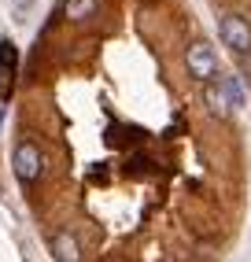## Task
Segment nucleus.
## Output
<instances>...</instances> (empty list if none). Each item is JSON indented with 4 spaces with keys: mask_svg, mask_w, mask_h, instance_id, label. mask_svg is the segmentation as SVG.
I'll use <instances>...</instances> for the list:
<instances>
[{
    "mask_svg": "<svg viewBox=\"0 0 251 262\" xmlns=\"http://www.w3.org/2000/svg\"><path fill=\"white\" fill-rule=\"evenodd\" d=\"M15 4H19V15L26 11V4H30V0H15Z\"/></svg>",
    "mask_w": 251,
    "mask_h": 262,
    "instance_id": "nucleus-9",
    "label": "nucleus"
},
{
    "mask_svg": "<svg viewBox=\"0 0 251 262\" xmlns=\"http://www.w3.org/2000/svg\"><path fill=\"white\" fill-rule=\"evenodd\" d=\"M0 126H4V103H0Z\"/></svg>",
    "mask_w": 251,
    "mask_h": 262,
    "instance_id": "nucleus-10",
    "label": "nucleus"
},
{
    "mask_svg": "<svg viewBox=\"0 0 251 262\" xmlns=\"http://www.w3.org/2000/svg\"><path fill=\"white\" fill-rule=\"evenodd\" d=\"M218 37L229 52H237V56H251V23L237 11H225L218 19Z\"/></svg>",
    "mask_w": 251,
    "mask_h": 262,
    "instance_id": "nucleus-2",
    "label": "nucleus"
},
{
    "mask_svg": "<svg viewBox=\"0 0 251 262\" xmlns=\"http://www.w3.org/2000/svg\"><path fill=\"white\" fill-rule=\"evenodd\" d=\"M222 81H225V93H229V100H233V107H244V85H240V78L229 74V78H222Z\"/></svg>",
    "mask_w": 251,
    "mask_h": 262,
    "instance_id": "nucleus-8",
    "label": "nucleus"
},
{
    "mask_svg": "<svg viewBox=\"0 0 251 262\" xmlns=\"http://www.w3.org/2000/svg\"><path fill=\"white\" fill-rule=\"evenodd\" d=\"M185 67H189V78L203 81V85L218 81V52H214L207 41H192L185 48Z\"/></svg>",
    "mask_w": 251,
    "mask_h": 262,
    "instance_id": "nucleus-1",
    "label": "nucleus"
},
{
    "mask_svg": "<svg viewBox=\"0 0 251 262\" xmlns=\"http://www.w3.org/2000/svg\"><path fill=\"white\" fill-rule=\"evenodd\" d=\"M96 4H100V0H67V19H74V23L93 19Z\"/></svg>",
    "mask_w": 251,
    "mask_h": 262,
    "instance_id": "nucleus-7",
    "label": "nucleus"
},
{
    "mask_svg": "<svg viewBox=\"0 0 251 262\" xmlns=\"http://www.w3.org/2000/svg\"><path fill=\"white\" fill-rule=\"evenodd\" d=\"M15 67H19V52L8 37H0V74L4 78H15Z\"/></svg>",
    "mask_w": 251,
    "mask_h": 262,
    "instance_id": "nucleus-6",
    "label": "nucleus"
},
{
    "mask_svg": "<svg viewBox=\"0 0 251 262\" xmlns=\"http://www.w3.org/2000/svg\"><path fill=\"white\" fill-rule=\"evenodd\" d=\"M11 166H15V178H19L23 185H37L41 173H45V155H41L37 144L19 141L15 151H11Z\"/></svg>",
    "mask_w": 251,
    "mask_h": 262,
    "instance_id": "nucleus-3",
    "label": "nucleus"
},
{
    "mask_svg": "<svg viewBox=\"0 0 251 262\" xmlns=\"http://www.w3.org/2000/svg\"><path fill=\"white\" fill-rule=\"evenodd\" d=\"M203 103H207V111L218 115V118H229L233 111H237V107H233V100H229V93H225V81L222 78L203 85Z\"/></svg>",
    "mask_w": 251,
    "mask_h": 262,
    "instance_id": "nucleus-4",
    "label": "nucleus"
},
{
    "mask_svg": "<svg viewBox=\"0 0 251 262\" xmlns=\"http://www.w3.org/2000/svg\"><path fill=\"white\" fill-rule=\"evenodd\" d=\"M48 251L56 255V262H81V248H78V240H74V233H70V229L52 233Z\"/></svg>",
    "mask_w": 251,
    "mask_h": 262,
    "instance_id": "nucleus-5",
    "label": "nucleus"
}]
</instances>
